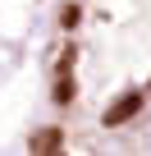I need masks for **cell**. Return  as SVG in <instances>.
<instances>
[{
  "label": "cell",
  "instance_id": "obj_3",
  "mask_svg": "<svg viewBox=\"0 0 151 156\" xmlns=\"http://www.w3.org/2000/svg\"><path fill=\"white\" fill-rule=\"evenodd\" d=\"M55 101H60V106L73 101V78H69V73H55Z\"/></svg>",
  "mask_w": 151,
  "mask_h": 156
},
{
  "label": "cell",
  "instance_id": "obj_4",
  "mask_svg": "<svg viewBox=\"0 0 151 156\" xmlns=\"http://www.w3.org/2000/svg\"><path fill=\"white\" fill-rule=\"evenodd\" d=\"M78 19H83L78 5H64V9H60V23H64V28H78Z\"/></svg>",
  "mask_w": 151,
  "mask_h": 156
},
{
  "label": "cell",
  "instance_id": "obj_2",
  "mask_svg": "<svg viewBox=\"0 0 151 156\" xmlns=\"http://www.w3.org/2000/svg\"><path fill=\"white\" fill-rule=\"evenodd\" d=\"M60 147H64V133L60 129H37L28 138V151H60Z\"/></svg>",
  "mask_w": 151,
  "mask_h": 156
},
{
  "label": "cell",
  "instance_id": "obj_1",
  "mask_svg": "<svg viewBox=\"0 0 151 156\" xmlns=\"http://www.w3.org/2000/svg\"><path fill=\"white\" fill-rule=\"evenodd\" d=\"M142 106H146V92H124V97H119V101L105 110V129H119V124H128V119H133Z\"/></svg>",
  "mask_w": 151,
  "mask_h": 156
}]
</instances>
